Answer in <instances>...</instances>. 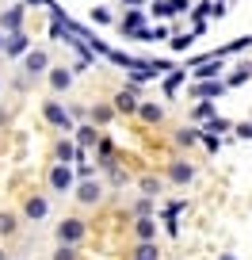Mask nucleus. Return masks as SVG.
<instances>
[{"mask_svg": "<svg viewBox=\"0 0 252 260\" xmlns=\"http://www.w3.org/2000/svg\"><path fill=\"white\" fill-rule=\"evenodd\" d=\"M27 214H31V218H42V214H46V203H42V199H31V203H27Z\"/></svg>", "mask_w": 252, "mask_h": 260, "instance_id": "1", "label": "nucleus"}, {"mask_svg": "<svg viewBox=\"0 0 252 260\" xmlns=\"http://www.w3.org/2000/svg\"><path fill=\"white\" fill-rule=\"evenodd\" d=\"M54 184H57V187H65V184H69V172H65V169H57V172H54Z\"/></svg>", "mask_w": 252, "mask_h": 260, "instance_id": "4", "label": "nucleus"}, {"mask_svg": "<svg viewBox=\"0 0 252 260\" xmlns=\"http://www.w3.org/2000/svg\"><path fill=\"white\" fill-rule=\"evenodd\" d=\"M42 65H46V57H42V54H31V57H27V69H31V73H39Z\"/></svg>", "mask_w": 252, "mask_h": 260, "instance_id": "2", "label": "nucleus"}, {"mask_svg": "<svg viewBox=\"0 0 252 260\" xmlns=\"http://www.w3.org/2000/svg\"><path fill=\"white\" fill-rule=\"evenodd\" d=\"M46 115H50V119H54V122H65V115H61V107H54V104L46 107Z\"/></svg>", "mask_w": 252, "mask_h": 260, "instance_id": "3", "label": "nucleus"}]
</instances>
